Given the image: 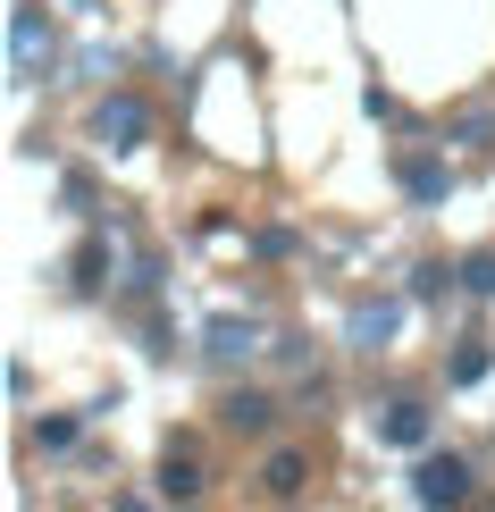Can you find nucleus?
<instances>
[{"mask_svg":"<svg viewBox=\"0 0 495 512\" xmlns=\"http://www.w3.org/2000/svg\"><path fill=\"white\" fill-rule=\"evenodd\" d=\"M93 143L101 152H143V143H152V110H143L135 93H110L93 110Z\"/></svg>","mask_w":495,"mask_h":512,"instance_id":"nucleus-1","label":"nucleus"},{"mask_svg":"<svg viewBox=\"0 0 495 512\" xmlns=\"http://www.w3.org/2000/svg\"><path fill=\"white\" fill-rule=\"evenodd\" d=\"M42 68H51V26L17 0V9H9V84H34Z\"/></svg>","mask_w":495,"mask_h":512,"instance_id":"nucleus-2","label":"nucleus"},{"mask_svg":"<svg viewBox=\"0 0 495 512\" xmlns=\"http://www.w3.org/2000/svg\"><path fill=\"white\" fill-rule=\"evenodd\" d=\"M462 496H470V462H462V454H420L412 504H462Z\"/></svg>","mask_w":495,"mask_h":512,"instance_id":"nucleus-3","label":"nucleus"},{"mask_svg":"<svg viewBox=\"0 0 495 512\" xmlns=\"http://www.w3.org/2000/svg\"><path fill=\"white\" fill-rule=\"evenodd\" d=\"M261 345H269L261 319H210V336H202L210 361H244V353H261Z\"/></svg>","mask_w":495,"mask_h":512,"instance_id":"nucleus-4","label":"nucleus"},{"mask_svg":"<svg viewBox=\"0 0 495 512\" xmlns=\"http://www.w3.org/2000/svg\"><path fill=\"white\" fill-rule=\"evenodd\" d=\"M395 328H403V303H361V311H353V328H344V336H353L361 353H378V345H395Z\"/></svg>","mask_w":495,"mask_h":512,"instance_id":"nucleus-5","label":"nucleus"},{"mask_svg":"<svg viewBox=\"0 0 495 512\" xmlns=\"http://www.w3.org/2000/svg\"><path fill=\"white\" fill-rule=\"evenodd\" d=\"M378 437L420 454V445H428V412H420V403H386V412H378Z\"/></svg>","mask_w":495,"mask_h":512,"instance_id":"nucleus-6","label":"nucleus"},{"mask_svg":"<svg viewBox=\"0 0 495 512\" xmlns=\"http://www.w3.org/2000/svg\"><path fill=\"white\" fill-rule=\"evenodd\" d=\"M403 194H412V202H445V194H454V168H445V160H403Z\"/></svg>","mask_w":495,"mask_h":512,"instance_id":"nucleus-7","label":"nucleus"},{"mask_svg":"<svg viewBox=\"0 0 495 512\" xmlns=\"http://www.w3.org/2000/svg\"><path fill=\"white\" fill-rule=\"evenodd\" d=\"M219 420H227L235 437H261L269 420H277V403H269V395H227V403H219Z\"/></svg>","mask_w":495,"mask_h":512,"instance_id":"nucleus-8","label":"nucleus"},{"mask_svg":"<svg viewBox=\"0 0 495 512\" xmlns=\"http://www.w3.org/2000/svg\"><path fill=\"white\" fill-rule=\"evenodd\" d=\"M261 487H269L277 504H294V496H303V454H269V471H261Z\"/></svg>","mask_w":495,"mask_h":512,"instance_id":"nucleus-9","label":"nucleus"},{"mask_svg":"<svg viewBox=\"0 0 495 512\" xmlns=\"http://www.w3.org/2000/svg\"><path fill=\"white\" fill-rule=\"evenodd\" d=\"M160 496H202V471H193V454H168V471H160Z\"/></svg>","mask_w":495,"mask_h":512,"instance_id":"nucleus-10","label":"nucleus"},{"mask_svg":"<svg viewBox=\"0 0 495 512\" xmlns=\"http://www.w3.org/2000/svg\"><path fill=\"white\" fill-rule=\"evenodd\" d=\"M487 370H495V353H487V345H462V353H454V387H479Z\"/></svg>","mask_w":495,"mask_h":512,"instance_id":"nucleus-11","label":"nucleus"},{"mask_svg":"<svg viewBox=\"0 0 495 512\" xmlns=\"http://www.w3.org/2000/svg\"><path fill=\"white\" fill-rule=\"evenodd\" d=\"M454 277H462V269H445V261H428V269H412V294H420V303H437V294L454 286Z\"/></svg>","mask_w":495,"mask_h":512,"instance_id":"nucleus-12","label":"nucleus"},{"mask_svg":"<svg viewBox=\"0 0 495 512\" xmlns=\"http://www.w3.org/2000/svg\"><path fill=\"white\" fill-rule=\"evenodd\" d=\"M462 294H495V252H470L462 261Z\"/></svg>","mask_w":495,"mask_h":512,"instance_id":"nucleus-13","label":"nucleus"},{"mask_svg":"<svg viewBox=\"0 0 495 512\" xmlns=\"http://www.w3.org/2000/svg\"><path fill=\"white\" fill-rule=\"evenodd\" d=\"M34 445H42V454H59V445H76V420H34Z\"/></svg>","mask_w":495,"mask_h":512,"instance_id":"nucleus-14","label":"nucleus"}]
</instances>
